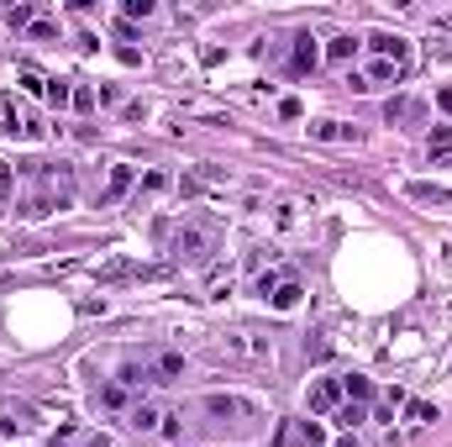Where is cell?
I'll list each match as a JSON object with an SVG mask.
<instances>
[{
  "label": "cell",
  "mask_w": 452,
  "mask_h": 447,
  "mask_svg": "<svg viewBox=\"0 0 452 447\" xmlns=\"http://www.w3.org/2000/svg\"><path fill=\"white\" fill-rule=\"evenodd\" d=\"M21 90H26V95H43V90H48V79H43V74H32V69H26V74H21Z\"/></svg>",
  "instance_id": "28"
},
{
  "label": "cell",
  "mask_w": 452,
  "mask_h": 447,
  "mask_svg": "<svg viewBox=\"0 0 452 447\" xmlns=\"http://www.w3.org/2000/svg\"><path fill=\"white\" fill-rule=\"evenodd\" d=\"M158 431H163V437H168V442H179V437H184V426H179V416H168V411H163V421H158Z\"/></svg>",
  "instance_id": "25"
},
{
  "label": "cell",
  "mask_w": 452,
  "mask_h": 447,
  "mask_svg": "<svg viewBox=\"0 0 452 447\" xmlns=\"http://www.w3.org/2000/svg\"><path fill=\"white\" fill-rule=\"evenodd\" d=\"M342 395H348L353 405H368V400H374V379H363V374H342Z\"/></svg>",
  "instance_id": "10"
},
{
  "label": "cell",
  "mask_w": 452,
  "mask_h": 447,
  "mask_svg": "<svg viewBox=\"0 0 452 447\" xmlns=\"http://www.w3.org/2000/svg\"><path fill=\"white\" fill-rule=\"evenodd\" d=\"M368 48H374L379 58L400 63V69H405V63H410V43H405V37H394V32H374V37H368Z\"/></svg>",
  "instance_id": "4"
},
{
  "label": "cell",
  "mask_w": 452,
  "mask_h": 447,
  "mask_svg": "<svg viewBox=\"0 0 452 447\" xmlns=\"http://www.w3.org/2000/svg\"><path fill=\"white\" fill-rule=\"evenodd\" d=\"M405 421H416V426L421 421H436V405L431 400H405Z\"/></svg>",
  "instance_id": "18"
},
{
  "label": "cell",
  "mask_w": 452,
  "mask_h": 447,
  "mask_svg": "<svg viewBox=\"0 0 452 447\" xmlns=\"http://www.w3.org/2000/svg\"><path fill=\"white\" fill-rule=\"evenodd\" d=\"M74 111H95V90H90V85L74 90Z\"/></svg>",
  "instance_id": "26"
},
{
  "label": "cell",
  "mask_w": 452,
  "mask_h": 447,
  "mask_svg": "<svg viewBox=\"0 0 452 447\" xmlns=\"http://www.w3.org/2000/svg\"><path fill=\"white\" fill-rule=\"evenodd\" d=\"M6 137H16V142H37V137H43V127H37V116L16 111V100H6Z\"/></svg>",
  "instance_id": "3"
},
{
  "label": "cell",
  "mask_w": 452,
  "mask_h": 447,
  "mask_svg": "<svg viewBox=\"0 0 452 447\" xmlns=\"http://www.w3.org/2000/svg\"><path fill=\"white\" fill-rule=\"evenodd\" d=\"M26 32H32L37 43H53V37H58V26H53V21H32V26H26Z\"/></svg>",
  "instance_id": "27"
},
{
  "label": "cell",
  "mask_w": 452,
  "mask_h": 447,
  "mask_svg": "<svg viewBox=\"0 0 452 447\" xmlns=\"http://www.w3.org/2000/svg\"><path fill=\"white\" fill-rule=\"evenodd\" d=\"M337 447H357V437H353V431H348V437H342V442H337Z\"/></svg>",
  "instance_id": "35"
},
{
  "label": "cell",
  "mask_w": 452,
  "mask_h": 447,
  "mask_svg": "<svg viewBox=\"0 0 452 447\" xmlns=\"http://www.w3.org/2000/svg\"><path fill=\"white\" fill-rule=\"evenodd\" d=\"M200 248H205L200 232H179V253H184V258H200Z\"/></svg>",
  "instance_id": "20"
},
{
  "label": "cell",
  "mask_w": 452,
  "mask_h": 447,
  "mask_svg": "<svg viewBox=\"0 0 452 447\" xmlns=\"http://www.w3.org/2000/svg\"><path fill=\"white\" fill-rule=\"evenodd\" d=\"M158 421H163L158 405H131V426H137V431H158Z\"/></svg>",
  "instance_id": "14"
},
{
  "label": "cell",
  "mask_w": 452,
  "mask_h": 447,
  "mask_svg": "<svg viewBox=\"0 0 452 447\" xmlns=\"http://www.w3.org/2000/svg\"><path fill=\"white\" fill-rule=\"evenodd\" d=\"M400 63H389V58H379V63H368V74H363V85L374 90V85H400Z\"/></svg>",
  "instance_id": "9"
},
{
  "label": "cell",
  "mask_w": 452,
  "mask_h": 447,
  "mask_svg": "<svg viewBox=\"0 0 452 447\" xmlns=\"http://www.w3.org/2000/svg\"><path fill=\"white\" fill-rule=\"evenodd\" d=\"M353 53H357V37H353V32H337V37L326 43V58H331V63H348Z\"/></svg>",
  "instance_id": "12"
},
{
  "label": "cell",
  "mask_w": 452,
  "mask_h": 447,
  "mask_svg": "<svg viewBox=\"0 0 452 447\" xmlns=\"http://www.w3.org/2000/svg\"><path fill=\"white\" fill-rule=\"evenodd\" d=\"M331 416H337V421H342V426H348V431L368 421V411H363V405H353V400H342V405H337V411H331Z\"/></svg>",
  "instance_id": "16"
},
{
  "label": "cell",
  "mask_w": 452,
  "mask_h": 447,
  "mask_svg": "<svg viewBox=\"0 0 452 447\" xmlns=\"http://www.w3.org/2000/svg\"><path fill=\"white\" fill-rule=\"evenodd\" d=\"M100 405H105V411H122V405H127V384H105L100 389Z\"/></svg>",
  "instance_id": "19"
},
{
  "label": "cell",
  "mask_w": 452,
  "mask_h": 447,
  "mask_svg": "<svg viewBox=\"0 0 452 447\" xmlns=\"http://www.w3.org/2000/svg\"><path fill=\"white\" fill-rule=\"evenodd\" d=\"M205 411L216 416V421H237V416H242V421H258V405L237 400V395H205Z\"/></svg>",
  "instance_id": "1"
},
{
  "label": "cell",
  "mask_w": 452,
  "mask_h": 447,
  "mask_svg": "<svg viewBox=\"0 0 452 447\" xmlns=\"http://www.w3.org/2000/svg\"><path fill=\"white\" fill-rule=\"evenodd\" d=\"M43 95H48L53 105H58V111H63V105H74V90H69V79H48V90H43Z\"/></svg>",
  "instance_id": "17"
},
{
  "label": "cell",
  "mask_w": 452,
  "mask_h": 447,
  "mask_svg": "<svg viewBox=\"0 0 452 447\" xmlns=\"http://www.w3.org/2000/svg\"><path fill=\"white\" fill-rule=\"evenodd\" d=\"M148 369H137V363H122V379H116V384H148Z\"/></svg>",
  "instance_id": "23"
},
{
  "label": "cell",
  "mask_w": 452,
  "mask_h": 447,
  "mask_svg": "<svg viewBox=\"0 0 452 447\" xmlns=\"http://www.w3.org/2000/svg\"><path fill=\"white\" fill-rule=\"evenodd\" d=\"M426 153L442 164V158L452 153V127H436V132H431V137H426Z\"/></svg>",
  "instance_id": "15"
},
{
  "label": "cell",
  "mask_w": 452,
  "mask_h": 447,
  "mask_svg": "<svg viewBox=\"0 0 452 447\" xmlns=\"http://www.w3.org/2000/svg\"><path fill=\"white\" fill-rule=\"evenodd\" d=\"M85 447H116V442H111V431H95V437H90Z\"/></svg>",
  "instance_id": "34"
},
{
  "label": "cell",
  "mask_w": 452,
  "mask_h": 447,
  "mask_svg": "<svg viewBox=\"0 0 452 447\" xmlns=\"http://www.w3.org/2000/svg\"><path fill=\"white\" fill-rule=\"evenodd\" d=\"M384 116H389L394 127H405V121H426V105H421V100H410V95H394V100L384 105Z\"/></svg>",
  "instance_id": "5"
},
{
  "label": "cell",
  "mask_w": 452,
  "mask_h": 447,
  "mask_svg": "<svg viewBox=\"0 0 452 447\" xmlns=\"http://www.w3.org/2000/svg\"><path fill=\"white\" fill-rule=\"evenodd\" d=\"M436 111H452V85H442V90H436Z\"/></svg>",
  "instance_id": "33"
},
{
  "label": "cell",
  "mask_w": 452,
  "mask_h": 447,
  "mask_svg": "<svg viewBox=\"0 0 452 447\" xmlns=\"http://www.w3.org/2000/svg\"><path fill=\"white\" fill-rule=\"evenodd\" d=\"M148 374H153V384H168V379H179V374H184V358H179V353H163Z\"/></svg>",
  "instance_id": "11"
},
{
  "label": "cell",
  "mask_w": 452,
  "mask_h": 447,
  "mask_svg": "<svg viewBox=\"0 0 452 447\" xmlns=\"http://www.w3.org/2000/svg\"><path fill=\"white\" fill-rule=\"evenodd\" d=\"M311 137H321V142H357V127H348V121H311Z\"/></svg>",
  "instance_id": "7"
},
{
  "label": "cell",
  "mask_w": 452,
  "mask_h": 447,
  "mask_svg": "<svg viewBox=\"0 0 452 447\" xmlns=\"http://www.w3.org/2000/svg\"><path fill=\"white\" fill-rule=\"evenodd\" d=\"M316 63H321V48H316L311 32H300V37H295V58H289V69H295V74H311Z\"/></svg>",
  "instance_id": "6"
},
{
  "label": "cell",
  "mask_w": 452,
  "mask_h": 447,
  "mask_svg": "<svg viewBox=\"0 0 452 447\" xmlns=\"http://www.w3.org/2000/svg\"><path fill=\"white\" fill-rule=\"evenodd\" d=\"M11 189H16V184H11V169L0 164V206H11Z\"/></svg>",
  "instance_id": "32"
},
{
  "label": "cell",
  "mask_w": 452,
  "mask_h": 447,
  "mask_svg": "<svg viewBox=\"0 0 452 447\" xmlns=\"http://www.w3.org/2000/svg\"><path fill=\"white\" fill-rule=\"evenodd\" d=\"M279 284H284L279 274H258V295H263V300H274V290H279Z\"/></svg>",
  "instance_id": "29"
},
{
  "label": "cell",
  "mask_w": 452,
  "mask_h": 447,
  "mask_svg": "<svg viewBox=\"0 0 452 447\" xmlns=\"http://www.w3.org/2000/svg\"><path fill=\"white\" fill-rule=\"evenodd\" d=\"M122 11H127V16H153V0H127Z\"/></svg>",
  "instance_id": "31"
},
{
  "label": "cell",
  "mask_w": 452,
  "mask_h": 447,
  "mask_svg": "<svg viewBox=\"0 0 452 447\" xmlns=\"http://www.w3.org/2000/svg\"><path fill=\"white\" fill-rule=\"evenodd\" d=\"M300 442H305V447H321V442H326L321 421H300Z\"/></svg>",
  "instance_id": "22"
},
{
  "label": "cell",
  "mask_w": 452,
  "mask_h": 447,
  "mask_svg": "<svg viewBox=\"0 0 452 447\" xmlns=\"http://www.w3.org/2000/svg\"><path fill=\"white\" fill-rule=\"evenodd\" d=\"M131 179H137V174H131V164H116V169H111V184H105V195H100V206H111V200H122L127 189H131Z\"/></svg>",
  "instance_id": "8"
},
{
  "label": "cell",
  "mask_w": 452,
  "mask_h": 447,
  "mask_svg": "<svg viewBox=\"0 0 452 447\" xmlns=\"http://www.w3.org/2000/svg\"><path fill=\"white\" fill-rule=\"evenodd\" d=\"M342 400H348V395H342V379H321V384H311V395H305L311 416H326V411H337Z\"/></svg>",
  "instance_id": "2"
},
{
  "label": "cell",
  "mask_w": 452,
  "mask_h": 447,
  "mask_svg": "<svg viewBox=\"0 0 452 447\" xmlns=\"http://www.w3.org/2000/svg\"><path fill=\"white\" fill-rule=\"evenodd\" d=\"M279 116H284V121H300V116H305V105L295 100V95H284V100H279Z\"/></svg>",
  "instance_id": "24"
},
{
  "label": "cell",
  "mask_w": 452,
  "mask_h": 447,
  "mask_svg": "<svg viewBox=\"0 0 452 447\" xmlns=\"http://www.w3.org/2000/svg\"><path fill=\"white\" fill-rule=\"evenodd\" d=\"M300 295H305L300 284H295V279H284V284L274 290V300H269V305H274V310H295V305H300Z\"/></svg>",
  "instance_id": "13"
},
{
  "label": "cell",
  "mask_w": 452,
  "mask_h": 447,
  "mask_svg": "<svg viewBox=\"0 0 452 447\" xmlns=\"http://www.w3.org/2000/svg\"><path fill=\"white\" fill-rule=\"evenodd\" d=\"M6 21H11V32H21V26H32L37 16H32V6H11V11H6Z\"/></svg>",
  "instance_id": "21"
},
{
  "label": "cell",
  "mask_w": 452,
  "mask_h": 447,
  "mask_svg": "<svg viewBox=\"0 0 452 447\" xmlns=\"http://www.w3.org/2000/svg\"><path fill=\"white\" fill-rule=\"evenodd\" d=\"M142 189H148V195H158V189H168V174H158V169H153L148 179H142Z\"/></svg>",
  "instance_id": "30"
}]
</instances>
